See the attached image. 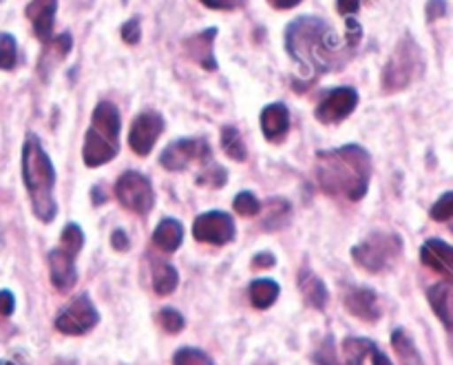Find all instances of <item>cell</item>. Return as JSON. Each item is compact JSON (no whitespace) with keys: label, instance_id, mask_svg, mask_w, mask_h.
I'll return each mask as SVG.
<instances>
[{"label":"cell","instance_id":"obj_1","mask_svg":"<svg viewBox=\"0 0 453 365\" xmlns=\"http://www.w3.org/2000/svg\"><path fill=\"white\" fill-rule=\"evenodd\" d=\"M314 175L323 193L358 202L370 190L372 158L367 149L358 144L319 151Z\"/></svg>","mask_w":453,"mask_h":365},{"label":"cell","instance_id":"obj_2","mask_svg":"<svg viewBox=\"0 0 453 365\" xmlns=\"http://www.w3.org/2000/svg\"><path fill=\"white\" fill-rule=\"evenodd\" d=\"M286 49L305 74H327L345 60L334 29L317 16H299L286 27Z\"/></svg>","mask_w":453,"mask_h":365},{"label":"cell","instance_id":"obj_3","mask_svg":"<svg viewBox=\"0 0 453 365\" xmlns=\"http://www.w3.org/2000/svg\"><path fill=\"white\" fill-rule=\"evenodd\" d=\"M22 180L29 193L34 215L44 224H51L58 215V204L53 198L56 189V168H53L51 158L40 144L38 136L29 133L22 144Z\"/></svg>","mask_w":453,"mask_h":365},{"label":"cell","instance_id":"obj_4","mask_svg":"<svg viewBox=\"0 0 453 365\" xmlns=\"http://www.w3.org/2000/svg\"><path fill=\"white\" fill-rule=\"evenodd\" d=\"M119 153V111L113 102H97L84 136L82 159L88 168L109 164Z\"/></svg>","mask_w":453,"mask_h":365},{"label":"cell","instance_id":"obj_5","mask_svg":"<svg viewBox=\"0 0 453 365\" xmlns=\"http://www.w3.org/2000/svg\"><path fill=\"white\" fill-rule=\"evenodd\" d=\"M425 71V58L423 49L416 43L414 35L405 34L396 43V49H394L392 58L388 60L383 69V78H380V84H383L385 93H396L403 91V89L411 87L416 80L423 75Z\"/></svg>","mask_w":453,"mask_h":365},{"label":"cell","instance_id":"obj_6","mask_svg":"<svg viewBox=\"0 0 453 365\" xmlns=\"http://www.w3.org/2000/svg\"><path fill=\"white\" fill-rule=\"evenodd\" d=\"M403 255V239L396 233H372L352 248V260L358 268L372 275L388 273Z\"/></svg>","mask_w":453,"mask_h":365},{"label":"cell","instance_id":"obj_7","mask_svg":"<svg viewBox=\"0 0 453 365\" xmlns=\"http://www.w3.org/2000/svg\"><path fill=\"white\" fill-rule=\"evenodd\" d=\"M113 190L118 202L135 215H146L155 206L153 184H150L149 177L137 171L122 173L115 182Z\"/></svg>","mask_w":453,"mask_h":365},{"label":"cell","instance_id":"obj_8","mask_svg":"<svg viewBox=\"0 0 453 365\" xmlns=\"http://www.w3.org/2000/svg\"><path fill=\"white\" fill-rule=\"evenodd\" d=\"M193 162H212V151L206 140H199V137H190V140L188 137H181V140H175L173 144H168L162 151V155H159V164L171 173L186 171Z\"/></svg>","mask_w":453,"mask_h":365},{"label":"cell","instance_id":"obj_9","mask_svg":"<svg viewBox=\"0 0 453 365\" xmlns=\"http://www.w3.org/2000/svg\"><path fill=\"white\" fill-rule=\"evenodd\" d=\"M100 322V315H97L96 306L88 299L87 295L78 297V299L71 301L56 319V328L62 332V335L69 337H80L87 335L88 330L97 326Z\"/></svg>","mask_w":453,"mask_h":365},{"label":"cell","instance_id":"obj_10","mask_svg":"<svg viewBox=\"0 0 453 365\" xmlns=\"http://www.w3.org/2000/svg\"><path fill=\"white\" fill-rule=\"evenodd\" d=\"M234 220L224 211H208L199 215L193 224V237L202 244L224 246L234 239Z\"/></svg>","mask_w":453,"mask_h":365},{"label":"cell","instance_id":"obj_11","mask_svg":"<svg viewBox=\"0 0 453 365\" xmlns=\"http://www.w3.org/2000/svg\"><path fill=\"white\" fill-rule=\"evenodd\" d=\"M358 106V93L352 87H336L330 93L323 96V100L317 105V120L321 124H339L345 118L354 113Z\"/></svg>","mask_w":453,"mask_h":365},{"label":"cell","instance_id":"obj_12","mask_svg":"<svg viewBox=\"0 0 453 365\" xmlns=\"http://www.w3.org/2000/svg\"><path fill=\"white\" fill-rule=\"evenodd\" d=\"M162 133L164 118L157 111H144V113L137 115L131 124V131H128V144H131L133 153L146 158L153 151L155 142L159 140Z\"/></svg>","mask_w":453,"mask_h":365},{"label":"cell","instance_id":"obj_13","mask_svg":"<svg viewBox=\"0 0 453 365\" xmlns=\"http://www.w3.org/2000/svg\"><path fill=\"white\" fill-rule=\"evenodd\" d=\"M49 275L58 292H71L78 283V270H75V257L65 248H56L49 252Z\"/></svg>","mask_w":453,"mask_h":365},{"label":"cell","instance_id":"obj_14","mask_svg":"<svg viewBox=\"0 0 453 365\" xmlns=\"http://www.w3.org/2000/svg\"><path fill=\"white\" fill-rule=\"evenodd\" d=\"M215 38H217V29L215 27H211V29L199 31V34L195 35H188L181 44H184L186 56H188L190 60L197 62L202 69L217 71V66L219 65H217L215 51H212V47H215Z\"/></svg>","mask_w":453,"mask_h":365},{"label":"cell","instance_id":"obj_15","mask_svg":"<svg viewBox=\"0 0 453 365\" xmlns=\"http://www.w3.org/2000/svg\"><path fill=\"white\" fill-rule=\"evenodd\" d=\"M343 304L352 317L367 323L379 322L380 315H383L379 304V295H376L374 291H370V288H352V291H348V295H345Z\"/></svg>","mask_w":453,"mask_h":365},{"label":"cell","instance_id":"obj_16","mask_svg":"<svg viewBox=\"0 0 453 365\" xmlns=\"http://www.w3.org/2000/svg\"><path fill=\"white\" fill-rule=\"evenodd\" d=\"M343 357L345 361L341 365H392L383 350H379V346L372 344L370 339H358V337H349L343 341Z\"/></svg>","mask_w":453,"mask_h":365},{"label":"cell","instance_id":"obj_17","mask_svg":"<svg viewBox=\"0 0 453 365\" xmlns=\"http://www.w3.org/2000/svg\"><path fill=\"white\" fill-rule=\"evenodd\" d=\"M420 260L434 273L442 275L445 279L453 277V251L447 242L442 239H429L420 248Z\"/></svg>","mask_w":453,"mask_h":365},{"label":"cell","instance_id":"obj_18","mask_svg":"<svg viewBox=\"0 0 453 365\" xmlns=\"http://www.w3.org/2000/svg\"><path fill=\"white\" fill-rule=\"evenodd\" d=\"M56 12H58V0H31L27 4L25 13L29 18V22L34 25V34L38 35V40L47 43L49 38H53V22H56Z\"/></svg>","mask_w":453,"mask_h":365},{"label":"cell","instance_id":"obj_19","mask_svg":"<svg viewBox=\"0 0 453 365\" xmlns=\"http://www.w3.org/2000/svg\"><path fill=\"white\" fill-rule=\"evenodd\" d=\"M261 131L268 142H281L290 131V111L281 102L268 105L261 111Z\"/></svg>","mask_w":453,"mask_h":365},{"label":"cell","instance_id":"obj_20","mask_svg":"<svg viewBox=\"0 0 453 365\" xmlns=\"http://www.w3.org/2000/svg\"><path fill=\"white\" fill-rule=\"evenodd\" d=\"M71 47H73V38L71 34H60V35H53V38L47 40V47H44L42 56L38 60V74L42 80L51 78L53 69L69 56Z\"/></svg>","mask_w":453,"mask_h":365},{"label":"cell","instance_id":"obj_21","mask_svg":"<svg viewBox=\"0 0 453 365\" xmlns=\"http://www.w3.org/2000/svg\"><path fill=\"white\" fill-rule=\"evenodd\" d=\"M184 242V226L181 221L166 217L157 224L153 233V246L162 252H175Z\"/></svg>","mask_w":453,"mask_h":365},{"label":"cell","instance_id":"obj_22","mask_svg":"<svg viewBox=\"0 0 453 365\" xmlns=\"http://www.w3.org/2000/svg\"><path fill=\"white\" fill-rule=\"evenodd\" d=\"M299 291L303 295L305 304L314 310H323L327 304V288L312 270L303 268L299 273Z\"/></svg>","mask_w":453,"mask_h":365},{"label":"cell","instance_id":"obj_23","mask_svg":"<svg viewBox=\"0 0 453 365\" xmlns=\"http://www.w3.org/2000/svg\"><path fill=\"white\" fill-rule=\"evenodd\" d=\"M427 299L434 313H436L438 319L442 322V326H445L447 330H451V282L449 279H445V282L429 288Z\"/></svg>","mask_w":453,"mask_h":365},{"label":"cell","instance_id":"obj_24","mask_svg":"<svg viewBox=\"0 0 453 365\" xmlns=\"http://www.w3.org/2000/svg\"><path fill=\"white\" fill-rule=\"evenodd\" d=\"M279 292H281V288H279L277 282H273V279H257V282L250 283L248 297H250V304L257 310H268L277 301Z\"/></svg>","mask_w":453,"mask_h":365},{"label":"cell","instance_id":"obj_25","mask_svg":"<svg viewBox=\"0 0 453 365\" xmlns=\"http://www.w3.org/2000/svg\"><path fill=\"white\" fill-rule=\"evenodd\" d=\"M180 286V275L166 261H153V291L159 297H166L177 291Z\"/></svg>","mask_w":453,"mask_h":365},{"label":"cell","instance_id":"obj_26","mask_svg":"<svg viewBox=\"0 0 453 365\" xmlns=\"http://www.w3.org/2000/svg\"><path fill=\"white\" fill-rule=\"evenodd\" d=\"M221 149H224V153L228 155L230 159H234V162H246L248 149L237 127L221 128Z\"/></svg>","mask_w":453,"mask_h":365},{"label":"cell","instance_id":"obj_27","mask_svg":"<svg viewBox=\"0 0 453 365\" xmlns=\"http://www.w3.org/2000/svg\"><path fill=\"white\" fill-rule=\"evenodd\" d=\"M290 221V204L286 199H270L265 215L261 217V226L265 230H279Z\"/></svg>","mask_w":453,"mask_h":365},{"label":"cell","instance_id":"obj_28","mask_svg":"<svg viewBox=\"0 0 453 365\" xmlns=\"http://www.w3.org/2000/svg\"><path fill=\"white\" fill-rule=\"evenodd\" d=\"M392 346L394 350H396L398 357H401L403 365H423L418 357V350H416L414 346V339H411L405 330H394Z\"/></svg>","mask_w":453,"mask_h":365},{"label":"cell","instance_id":"obj_29","mask_svg":"<svg viewBox=\"0 0 453 365\" xmlns=\"http://www.w3.org/2000/svg\"><path fill=\"white\" fill-rule=\"evenodd\" d=\"M226 182H228V171L215 162H208L206 168L197 175V184L208 186V189H221L226 186Z\"/></svg>","mask_w":453,"mask_h":365},{"label":"cell","instance_id":"obj_30","mask_svg":"<svg viewBox=\"0 0 453 365\" xmlns=\"http://www.w3.org/2000/svg\"><path fill=\"white\" fill-rule=\"evenodd\" d=\"M60 244H62L60 248H65L66 252H71L73 257H78L80 251H82V246H84L82 229H80L78 224H66L65 229H62Z\"/></svg>","mask_w":453,"mask_h":365},{"label":"cell","instance_id":"obj_31","mask_svg":"<svg viewBox=\"0 0 453 365\" xmlns=\"http://www.w3.org/2000/svg\"><path fill=\"white\" fill-rule=\"evenodd\" d=\"M18 65V44L12 34H0V69L12 71Z\"/></svg>","mask_w":453,"mask_h":365},{"label":"cell","instance_id":"obj_32","mask_svg":"<svg viewBox=\"0 0 453 365\" xmlns=\"http://www.w3.org/2000/svg\"><path fill=\"white\" fill-rule=\"evenodd\" d=\"M233 208H234V213H239L242 217H255V215H259L261 204H259V199L255 198V193H250V190H242V193L234 198Z\"/></svg>","mask_w":453,"mask_h":365},{"label":"cell","instance_id":"obj_33","mask_svg":"<svg viewBox=\"0 0 453 365\" xmlns=\"http://www.w3.org/2000/svg\"><path fill=\"white\" fill-rule=\"evenodd\" d=\"M157 323H159V328H162L164 332H168V335H180V332L184 330V326H186L184 317H181V315L177 313V310H173V308L159 310Z\"/></svg>","mask_w":453,"mask_h":365},{"label":"cell","instance_id":"obj_34","mask_svg":"<svg viewBox=\"0 0 453 365\" xmlns=\"http://www.w3.org/2000/svg\"><path fill=\"white\" fill-rule=\"evenodd\" d=\"M173 365H215L206 353L197 348H181L173 357Z\"/></svg>","mask_w":453,"mask_h":365},{"label":"cell","instance_id":"obj_35","mask_svg":"<svg viewBox=\"0 0 453 365\" xmlns=\"http://www.w3.org/2000/svg\"><path fill=\"white\" fill-rule=\"evenodd\" d=\"M429 215H432V220L436 221H449L453 215V193L442 195V198L432 206Z\"/></svg>","mask_w":453,"mask_h":365},{"label":"cell","instance_id":"obj_36","mask_svg":"<svg viewBox=\"0 0 453 365\" xmlns=\"http://www.w3.org/2000/svg\"><path fill=\"white\" fill-rule=\"evenodd\" d=\"M314 361H317V365H341L334 348H332V337L323 341V346L317 350V354H314Z\"/></svg>","mask_w":453,"mask_h":365},{"label":"cell","instance_id":"obj_37","mask_svg":"<svg viewBox=\"0 0 453 365\" xmlns=\"http://www.w3.org/2000/svg\"><path fill=\"white\" fill-rule=\"evenodd\" d=\"M119 35H122V40L127 44H137L140 43V35H142V25L137 18H131V20H127L122 25V29H119Z\"/></svg>","mask_w":453,"mask_h":365},{"label":"cell","instance_id":"obj_38","mask_svg":"<svg viewBox=\"0 0 453 365\" xmlns=\"http://www.w3.org/2000/svg\"><path fill=\"white\" fill-rule=\"evenodd\" d=\"M208 9H217V12H234V9L243 7L246 0H202Z\"/></svg>","mask_w":453,"mask_h":365},{"label":"cell","instance_id":"obj_39","mask_svg":"<svg viewBox=\"0 0 453 365\" xmlns=\"http://www.w3.org/2000/svg\"><path fill=\"white\" fill-rule=\"evenodd\" d=\"M425 13H427L429 22L438 20V18H442L447 13V0H429Z\"/></svg>","mask_w":453,"mask_h":365},{"label":"cell","instance_id":"obj_40","mask_svg":"<svg viewBox=\"0 0 453 365\" xmlns=\"http://www.w3.org/2000/svg\"><path fill=\"white\" fill-rule=\"evenodd\" d=\"M111 246H113L115 251H119V252H127L128 248H131V242H128L127 233H124L122 229L113 230V235H111Z\"/></svg>","mask_w":453,"mask_h":365},{"label":"cell","instance_id":"obj_41","mask_svg":"<svg viewBox=\"0 0 453 365\" xmlns=\"http://www.w3.org/2000/svg\"><path fill=\"white\" fill-rule=\"evenodd\" d=\"M363 0H336V12L341 16H354L361 9Z\"/></svg>","mask_w":453,"mask_h":365},{"label":"cell","instance_id":"obj_42","mask_svg":"<svg viewBox=\"0 0 453 365\" xmlns=\"http://www.w3.org/2000/svg\"><path fill=\"white\" fill-rule=\"evenodd\" d=\"M16 308V299L9 291H0V317H9Z\"/></svg>","mask_w":453,"mask_h":365},{"label":"cell","instance_id":"obj_43","mask_svg":"<svg viewBox=\"0 0 453 365\" xmlns=\"http://www.w3.org/2000/svg\"><path fill=\"white\" fill-rule=\"evenodd\" d=\"M277 264V257L273 252H259L252 257V268H273Z\"/></svg>","mask_w":453,"mask_h":365},{"label":"cell","instance_id":"obj_44","mask_svg":"<svg viewBox=\"0 0 453 365\" xmlns=\"http://www.w3.org/2000/svg\"><path fill=\"white\" fill-rule=\"evenodd\" d=\"M270 3V7H274V9H292V7H296V4L301 3V0H268Z\"/></svg>","mask_w":453,"mask_h":365},{"label":"cell","instance_id":"obj_45","mask_svg":"<svg viewBox=\"0 0 453 365\" xmlns=\"http://www.w3.org/2000/svg\"><path fill=\"white\" fill-rule=\"evenodd\" d=\"M0 365H22V363L13 361V359H7V361H0Z\"/></svg>","mask_w":453,"mask_h":365},{"label":"cell","instance_id":"obj_46","mask_svg":"<svg viewBox=\"0 0 453 365\" xmlns=\"http://www.w3.org/2000/svg\"><path fill=\"white\" fill-rule=\"evenodd\" d=\"M56 365H75L73 361H60V363H56Z\"/></svg>","mask_w":453,"mask_h":365},{"label":"cell","instance_id":"obj_47","mask_svg":"<svg viewBox=\"0 0 453 365\" xmlns=\"http://www.w3.org/2000/svg\"><path fill=\"white\" fill-rule=\"evenodd\" d=\"M261 365H273V363H261Z\"/></svg>","mask_w":453,"mask_h":365},{"label":"cell","instance_id":"obj_48","mask_svg":"<svg viewBox=\"0 0 453 365\" xmlns=\"http://www.w3.org/2000/svg\"><path fill=\"white\" fill-rule=\"evenodd\" d=\"M0 3H3V0H0Z\"/></svg>","mask_w":453,"mask_h":365}]
</instances>
